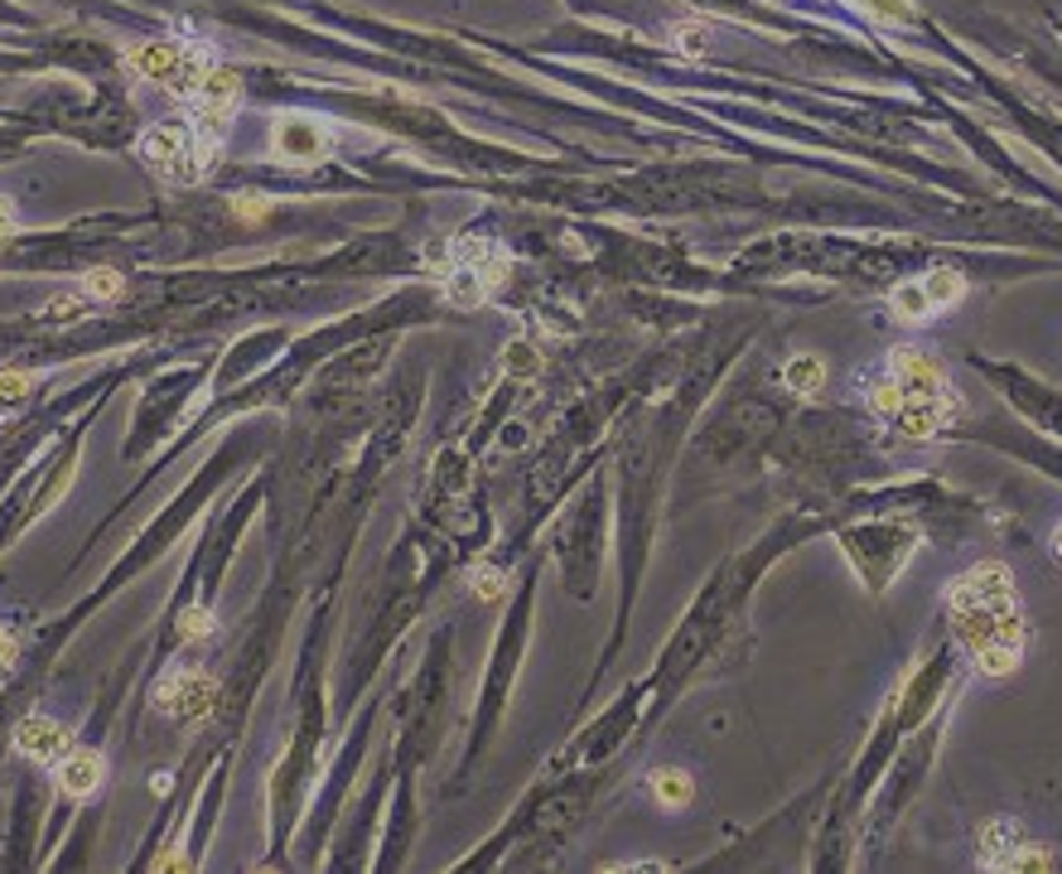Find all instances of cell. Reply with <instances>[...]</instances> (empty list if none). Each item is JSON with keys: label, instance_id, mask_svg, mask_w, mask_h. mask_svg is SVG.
<instances>
[{"label": "cell", "instance_id": "6", "mask_svg": "<svg viewBox=\"0 0 1062 874\" xmlns=\"http://www.w3.org/2000/svg\"><path fill=\"white\" fill-rule=\"evenodd\" d=\"M68 749H72L68 725L53 720V716H43V710H29V716L14 725V754H25V759H35L43 768H53Z\"/></svg>", "mask_w": 1062, "mask_h": 874}, {"label": "cell", "instance_id": "10", "mask_svg": "<svg viewBox=\"0 0 1062 874\" xmlns=\"http://www.w3.org/2000/svg\"><path fill=\"white\" fill-rule=\"evenodd\" d=\"M271 150L285 155V159H324L329 136L310 122V116H281V122L271 126Z\"/></svg>", "mask_w": 1062, "mask_h": 874}, {"label": "cell", "instance_id": "22", "mask_svg": "<svg viewBox=\"0 0 1062 874\" xmlns=\"http://www.w3.org/2000/svg\"><path fill=\"white\" fill-rule=\"evenodd\" d=\"M474 590L478 594H503V575L488 571V565H478V571H474Z\"/></svg>", "mask_w": 1062, "mask_h": 874}, {"label": "cell", "instance_id": "3", "mask_svg": "<svg viewBox=\"0 0 1062 874\" xmlns=\"http://www.w3.org/2000/svg\"><path fill=\"white\" fill-rule=\"evenodd\" d=\"M213 150H217V136L203 130L198 122H155V126H145L136 140L140 165L159 174L165 184L203 179V169L213 165Z\"/></svg>", "mask_w": 1062, "mask_h": 874}, {"label": "cell", "instance_id": "21", "mask_svg": "<svg viewBox=\"0 0 1062 874\" xmlns=\"http://www.w3.org/2000/svg\"><path fill=\"white\" fill-rule=\"evenodd\" d=\"M20 232V208H14L10 194H0V242H10Z\"/></svg>", "mask_w": 1062, "mask_h": 874}, {"label": "cell", "instance_id": "15", "mask_svg": "<svg viewBox=\"0 0 1062 874\" xmlns=\"http://www.w3.org/2000/svg\"><path fill=\"white\" fill-rule=\"evenodd\" d=\"M82 300H92V304H111V300H121V290H126V275L116 271V266H97V271H87L82 281Z\"/></svg>", "mask_w": 1062, "mask_h": 874}, {"label": "cell", "instance_id": "1", "mask_svg": "<svg viewBox=\"0 0 1062 874\" xmlns=\"http://www.w3.org/2000/svg\"><path fill=\"white\" fill-rule=\"evenodd\" d=\"M947 614L952 633L966 648V658L981 667L985 677H1010L1024 658V623H1020V600H1014V575L1010 565L985 561L962 580H952L947 590Z\"/></svg>", "mask_w": 1062, "mask_h": 874}, {"label": "cell", "instance_id": "18", "mask_svg": "<svg viewBox=\"0 0 1062 874\" xmlns=\"http://www.w3.org/2000/svg\"><path fill=\"white\" fill-rule=\"evenodd\" d=\"M213 629H217V619H213L208 604H188L179 614V638H184V643H203V638H213Z\"/></svg>", "mask_w": 1062, "mask_h": 874}, {"label": "cell", "instance_id": "19", "mask_svg": "<svg viewBox=\"0 0 1062 874\" xmlns=\"http://www.w3.org/2000/svg\"><path fill=\"white\" fill-rule=\"evenodd\" d=\"M14 662H20V629L0 623V687L14 677Z\"/></svg>", "mask_w": 1062, "mask_h": 874}, {"label": "cell", "instance_id": "2", "mask_svg": "<svg viewBox=\"0 0 1062 874\" xmlns=\"http://www.w3.org/2000/svg\"><path fill=\"white\" fill-rule=\"evenodd\" d=\"M884 368H889L898 391H904V406H898V416H894V426L904 435L927 440V435H937L942 426H952V420L962 416V397L952 391L947 372H942L923 348L898 343L894 353L884 358Z\"/></svg>", "mask_w": 1062, "mask_h": 874}, {"label": "cell", "instance_id": "4", "mask_svg": "<svg viewBox=\"0 0 1062 874\" xmlns=\"http://www.w3.org/2000/svg\"><path fill=\"white\" fill-rule=\"evenodd\" d=\"M194 49L198 43H179V39H140L121 54V68H126V78H136V82L179 87Z\"/></svg>", "mask_w": 1062, "mask_h": 874}, {"label": "cell", "instance_id": "14", "mask_svg": "<svg viewBox=\"0 0 1062 874\" xmlns=\"http://www.w3.org/2000/svg\"><path fill=\"white\" fill-rule=\"evenodd\" d=\"M923 290H927V300H933L937 310H952V304L966 300V281H962V271H952V266L927 271V275H923Z\"/></svg>", "mask_w": 1062, "mask_h": 874}, {"label": "cell", "instance_id": "7", "mask_svg": "<svg viewBox=\"0 0 1062 874\" xmlns=\"http://www.w3.org/2000/svg\"><path fill=\"white\" fill-rule=\"evenodd\" d=\"M981 865H995V870H1034L1043 865L1039 846L1020 832V822H995L981 832Z\"/></svg>", "mask_w": 1062, "mask_h": 874}, {"label": "cell", "instance_id": "13", "mask_svg": "<svg viewBox=\"0 0 1062 874\" xmlns=\"http://www.w3.org/2000/svg\"><path fill=\"white\" fill-rule=\"evenodd\" d=\"M691 778L681 774V768H657L652 774V803L666 807V812H676V807H686L691 803Z\"/></svg>", "mask_w": 1062, "mask_h": 874}, {"label": "cell", "instance_id": "11", "mask_svg": "<svg viewBox=\"0 0 1062 874\" xmlns=\"http://www.w3.org/2000/svg\"><path fill=\"white\" fill-rule=\"evenodd\" d=\"M666 39H672V49L676 54H686V58H701V54H710V43H715V25L710 20H672L666 25Z\"/></svg>", "mask_w": 1062, "mask_h": 874}, {"label": "cell", "instance_id": "5", "mask_svg": "<svg viewBox=\"0 0 1062 874\" xmlns=\"http://www.w3.org/2000/svg\"><path fill=\"white\" fill-rule=\"evenodd\" d=\"M213 696H217V681L208 672H198V667H174V672L155 687V706L165 710L169 720L194 725L213 710Z\"/></svg>", "mask_w": 1062, "mask_h": 874}, {"label": "cell", "instance_id": "23", "mask_svg": "<svg viewBox=\"0 0 1062 874\" xmlns=\"http://www.w3.org/2000/svg\"><path fill=\"white\" fill-rule=\"evenodd\" d=\"M78 304H82V290H78V295H58L49 310H53V314H78Z\"/></svg>", "mask_w": 1062, "mask_h": 874}, {"label": "cell", "instance_id": "24", "mask_svg": "<svg viewBox=\"0 0 1062 874\" xmlns=\"http://www.w3.org/2000/svg\"><path fill=\"white\" fill-rule=\"evenodd\" d=\"M237 213H246V217H261V213H266V203H252V198H237Z\"/></svg>", "mask_w": 1062, "mask_h": 874}, {"label": "cell", "instance_id": "17", "mask_svg": "<svg viewBox=\"0 0 1062 874\" xmlns=\"http://www.w3.org/2000/svg\"><path fill=\"white\" fill-rule=\"evenodd\" d=\"M889 304L898 310V319H933L937 314V304L927 300V290L918 281H904V285H894V295Z\"/></svg>", "mask_w": 1062, "mask_h": 874}, {"label": "cell", "instance_id": "25", "mask_svg": "<svg viewBox=\"0 0 1062 874\" xmlns=\"http://www.w3.org/2000/svg\"><path fill=\"white\" fill-rule=\"evenodd\" d=\"M1053 556L1062 561V522H1058V532H1053Z\"/></svg>", "mask_w": 1062, "mask_h": 874}, {"label": "cell", "instance_id": "16", "mask_svg": "<svg viewBox=\"0 0 1062 874\" xmlns=\"http://www.w3.org/2000/svg\"><path fill=\"white\" fill-rule=\"evenodd\" d=\"M782 377H788V387H792V391L811 397V391H821V387H826V362H821L817 353H802V358H792L788 368H782Z\"/></svg>", "mask_w": 1062, "mask_h": 874}, {"label": "cell", "instance_id": "8", "mask_svg": "<svg viewBox=\"0 0 1062 874\" xmlns=\"http://www.w3.org/2000/svg\"><path fill=\"white\" fill-rule=\"evenodd\" d=\"M53 778H58V793H64L68 803H87V797L107 783V754L87 749V745H72L64 759L53 764Z\"/></svg>", "mask_w": 1062, "mask_h": 874}, {"label": "cell", "instance_id": "9", "mask_svg": "<svg viewBox=\"0 0 1062 874\" xmlns=\"http://www.w3.org/2000/svg\"><path fill=\"white\" fill-rule=\"evenodd\" d=\"M237 97H242V78H237V68H223V64H213L208 68V78H203V87L194 93V107H198V126L203 130H217L232 116V107H237Z\"/></svg>", "mask_w": 1062, "mask_h": 874}, {"label": "cell", "instance_id": "20", "mask_svg": "<svg viewBox=\"0 0 1062 874\" xmlns=\"http://www.w3.org/2000/svg\"><path fill=\"white\" fill-rule=\"evenodd\" d=\"M860 6L884 25H913V6L908 0H860Z\"/></svg>", "mask_w": 1062, "mask_h": 874}, {"label": "cell", "instance_id": "12", "mask_svg": "<svg viewBox=\"0 0 1062 874\" xmlns=\"http://www.w3.org/2000/svg\"><path fill=\"white\" fill-rule=\"evenodd\" d=\"M39 391V372L25 368H0V416H14L20 406H29V397Z\"/></svg>", "mask_w": 1062, "mask_h": 874}]
</instances>
